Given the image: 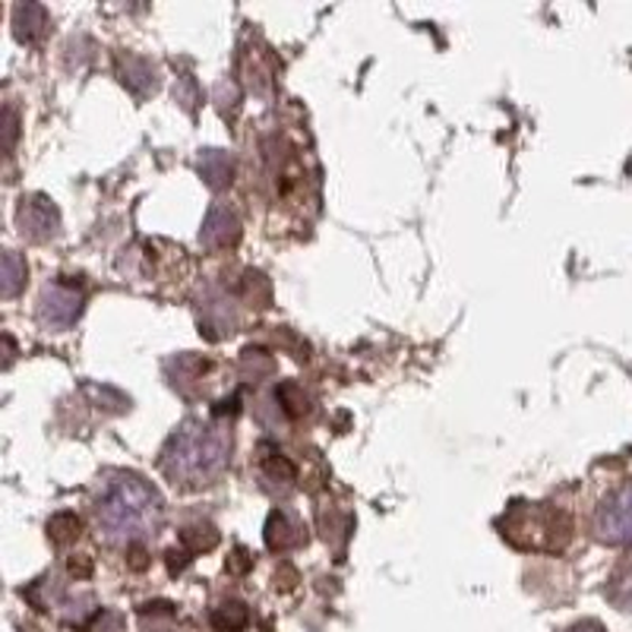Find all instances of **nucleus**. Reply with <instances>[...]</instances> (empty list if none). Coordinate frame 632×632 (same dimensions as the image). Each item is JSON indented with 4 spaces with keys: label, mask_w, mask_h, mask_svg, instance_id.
I'll list each match as a JSON object with an SVG mask.
<instances>
[{
    "label": "nucleus",
    "mask_w": 632,
    "mask_h": 632,
    "mask_svg": "<svg viewBox=\"0 0 632 632\" xmlns=\"http://www.w3.org/2000/svg\"><path fill=\"white\" fill-rule=\"evenodd\" d=\"M13 25L23 42H39L47 29V10L39 3H20L13 10Z\"/></svg>",
    "instance_id": "obj_10"
},
{
    "label": "nucleus",
    "mask_w": 632,
    "mask_h": 632,
    "mask_svg": "<svg viewBox=\"0 0 632 632\" xmlns=\"http://www.w3.org/2000/svg\"><path fill=\"white\" fill-rule=\"evenodd\" d=\"M232 462V430L222 421L181 424L162 449V471L174 484H212Z\"/></svg>",
    "instance_id": "obj_2"
},
{
    "label": "nucleus",
    "mask_w": 632,
    "mask_h": 632,
    "mask_svg": "<svg viewBox=\"0 0 632 632\" xmlns=\"http://www.w3.org/2000/svg\"><path fill=\"white\" fill-rule=\"evenodd\" d=\"M61 215L47 203L45 196H29L20 203V232L32 240H47L57 235Z\"/></svg>",
    "instance_id": "obj_6"
},
{
    "label": "nucleus",
    "mask_w": 632,
    "mask_h": 632,
    "mask_svg": "<svg viewBox=\"0 0 632 632\" xmlns=\"http://www.w3.org/2000/svg\"><path fill=\"white\" fill-rule=\"evenodd\" d=\"M610 598L620 604L623 610H632V572L626 576H617L613 586H610Z\"/></svg>",
    "instance_id": "obj_17"
},
{
    "label": "nucleus",
    "mask_w": 632,
    "mask_h": 632,
    "mask_svg": "<svg viewBox=\"0 0 632 632\" xmlns=\"http://www.w3.org/2000/svg\"><path fill=\"white\" fill-rule=\"evenodd\" d=\"M266 544L272 550H291V547L304 544L301 522L291 513H285V510H276V513L269 515V522H266Z\"/></svg>",
    "instance_id": "obj_8"
},
{
    "label": "nucleus",
    "mask_w": 632,
    "mask_h": 632,
    "mask_svg": "<svg viewBox=\"0 0 632 632\" xmlns=\"http://www.w3.org/2000/svg\"><path fill=\"white\" fill-rule=\"evenodd\" d=\"M294 478H298V471H294V465L281 452H272V456H266L259 462V481H263L266 491H291Z\"/></svg>",
    "instance_id": "obj_9"
},
{
    "label": "nucleus",
    "mask_w": 632,
    "mask_h": 632,
    "mask_svg": "<svg viewBox=\"0 0 632 632\" xmlns=\"http://www.w3.org/2000/svg\"><path fill=\"white\" fill-rule=\"evenodd\" d=\"M13 140H17V111L7 108V149H13Z\"/></svg>",
    "instance_id": "obj_18"
},
{
    "label": "nucleus",
    "mask_w": 632,
    "mask_h": 632,
    "mask_svg": "<svg viewBox=\"0 0 632 632\" xmlns=\"http://www.w3.org/2000/svg\"><path fill=\"white\" fill-rule=\"evenodd\" d=\"M164 515L162 493L133 471L105 474L95 496V522L105 540L137 544L159 532Z\"/></svg>",
    "instance_id": "obj_1"
},
{
    "label": "nucleus",
    "mask_w": 632,
    "mask_h": 632,
    "mask_svg": "<svg viewBox=\"0 0 632 632\" xmlns=\"http://www.w3.org/2000/svg\"><path fill=\"white\" fill-rule=\"evenodd\" d=\"M181 544L188 547L190 554H200V550H212L218 544V532L212 528L210 522H196L181 532Z\"/></svg>",
    "instance_id": "obj_14"
},
{
    "label": "nucleus",
    "mask_w": 632,
    "mask_h": 632,
    "mask_svg": "<svg viewBox=\"0 0 632 632\" xmlns=\"http://www.w3.org/2000/svg\"><path fill=\"white\" fill-rule=\"evenodd\" d=\"M47 535H51L54 544H67V540L79 535V518L73 513L54 515V518L47 522Z\"/></svg>",
    "instance_id": "obj_15"
},
{
    "label": "nucleus",
    "mask_w": 632,
    "mask_h": 632,
    "mask_svg": "<svg viewBox=\"0 0 632 632\" xmlns=\"http://www.w3.org/2000/svg\"><path fill=\"white\" fill-rule=\"evenodd\" d=\"M25 281V259L17 250H7L3 254V281H0V291L3 298H17V291L23 288Z\"/></svg>",
    "instance_id": "obj_13"
},
{
    "label": "nucleus",
    "mask_w": 632,
    "mask_h": 632,
    "mask_svg": "<svg viewBox=\"0 0 632 632\" xmlns=\"http://www.w3.org/2000/svg\"><path fill=\"white\" fill-rule=\"evenodd\" d=\"M237 237H240V222L235 212L225 206H212L203 222V232H200V244L210 250H222V247H235Z\"/></svg>",
    "instance_id": "obj_7"
},
{
    "label": "nucleus",
    "mask_w": 632,
    "mask_h": 632,
    "mask_svg": "<svg viewBox=\"0 0 632 632\" xmlns=\"http://www.w3.org/2000/svg\"><path fill=\"white\" fill-rule=\"evenodd\" d=\"M212 620L218 630H240L247 623V608L244 604H222L212 613Z\"/></svg>",
    "instance_id": "obj_16"
},
{
    "label": "nucleus",
    "mask_w": 632,
    "mask_h": 632,
    "mask_svg": "<svg viewBox=\"0 0 632 632\" xmlns=\"http://www.w3.org/2000/svg\"><path fill=\"white\" fill-rule=\"evenodd\" d=\"M120 73H124V83L137 95H146L149 89H156V67H152L146 57H127V61H120Z\"/></svg>",
    "instance_id": "obj_12"
},
{
    "label": "nucleus",
    "mask_w": 632,
    "mask_h": 632,
    "mask_svg": "<svg viewBox=\"0 0 632 632\" xmlns=\"http://www.w3.org/2000/svg\"><path fill=\"white\" fill-rule=\"evenodd\" d=\"M566 632H601V626L598 623H579V626H572V630Z\"/></svg>",
    "instance_id": "obj_19"
},
{
    "label": "nucleus",
    "mask_w": 632,
    "mask_h": 632,
    "mask_svg": "<svg viewBox=\"0 0 632 632\" xmlns=\"http://www.w3.org/2000/svg\"><path fill=\"white\" fill-rule=\"evenodd\" d=\"M83 313V294L67 285V281H54L47 285L39 298V320L47 329H71Z\"/></svg>",
    "instance_id": "obj_5"
},
{
    "label": "nucleus",
    "mask_w": 632,
    "mask_h": 632,
    "mask_svg": "<svg viewBox=\"0 0 632 632\" xmlns=\"http://www.w3.org/2000/svg\"><path fill=\"white\" fill-rule=\"evenodd\" d=\"M503 535L525 550H560L569 538V518L547 503H515L503 515Z\"/></svg>",
    "instance_id": "obj_3"
},
{
    "label": "nucleus",
    "mask_w": 632,
    "mask_h": 632,
    "mask_svg": "<svg viewBox=\"0 0 632 632\" xmlns=\"http://www.w3.org/2000/svg\"><path fill=\"white\" fill-rule=\"evenodd\" d=\"M594 535L604 544H632V481L604 496L594 513Z\"/></svg>",
    "instance_id": "obj_4"
},
{
    "label": "nucleus",
    "mask_w": 632,
    "mask_h": 632,
    "mask_svg": "<svg viewBox=\"0 0 632 632\" xmlns=\"http://www.w3.org/2000/svg\"><path fill=\"white\" fill-rule=\"evenodd\" d=\"M200 174L206 178L210 188H225L235 174V159L222 149H206L200 156Z\"/></svg>",
    "instance_id": "obj_11"
}]
</instances>
